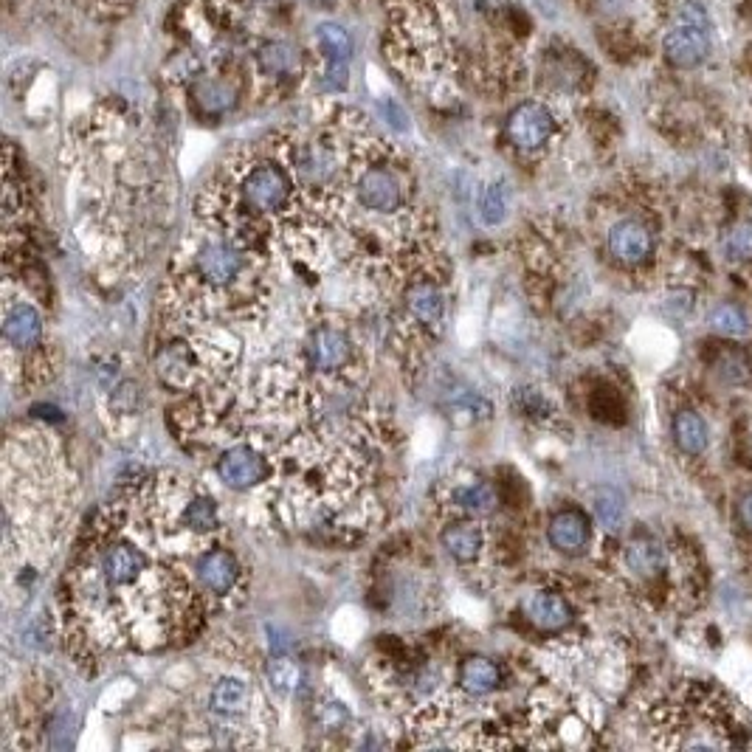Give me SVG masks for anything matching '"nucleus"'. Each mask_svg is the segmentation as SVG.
<instances>
[{"mask_svg": "<svg viewBox=\"0 0 752 752\" xmlns=\"http://www.w3.org/2000/svg\"><path fill=\"white\" fill-rule=\"evenodd\" d=\"M386 43H389V57L398 62L400 71L429 74L431 68H437L440 54H443V31L429 9L406 6L400 15L392 17Z\"/></svg>", "mask_w": 752, "mask_h": 752, "instance_id": "1", "label": "nucleus"}, {"mask_svg": "<svg viewBox=\"0 0 752 752\" xmlns=\"http://www.w3.org/2000/svg\"><path fill=\"white\" fill-rule=\"evenodd\" d=\"M251 254L229 234H209L192 254V279L203 293H234L248 288Z\"/></svg>", "mask_w": 752, "mask_h": 752, "instance_id": "2", "label": "nucleus"}, {"mask_svg": "<svg viewBox=\"0 0 752 752\" xmlns=\"http://www.w3.org/2000/svg\"><path fill=\"white\" fill-rule=\"evenodd\" d=\"M555 119L550 108H544L541 102H522L519 108L510 110L505 122L507 141L519 150V153H536L547 141L553 139Z\"/></svg>", "mask_w": 752, "mask_h": 752, "instance_id": "3", "label": "nucleus"}, {"mask_svg": "<svg viewBox=\"0 0 752 752\" xmlns=\"http://www.w3.org/2000/svg\"><path fill=\"white\" fill-rule=\"evenodd\" d=\"M217 476L231 491H248L271 479V462L254 446H234L220 454Z\"/></svg>", "mask_w": 752, "mask_h": 752, "instance_id": "4", "label": "nucleus"}, {"mask_svg": "<svg viewBox=\"0 0 752 752\" xmlns=\"http://www.w3.org/2000/svg\"><path fill=\"white\" fill-rule=\"evenodd\" d=\"M353 341L344 330L338 327H316L313 336H310V344H307V358H310V367L322 375H333V372H341V369L350 367L353 361Z\"/></svg>", "mask_w": 752, "mask_h": 752, "instance_id": "5", "label": "nucleus"}, {"mask_svg": "<svg viewBox=\"0 0 752 752\" xmlns=\"http://www.w3.org/2000/svg\"><path fill=\"white\" fill-rule=\"evenodd\" d=\"M609 254L626 268H640L654 254V237L640 220H620L609 231Z\"/></svg>", "mask_w": 752, "mask_h": 752, "instance_id": "6", "label": "nucleus"}, {"mask_svg": "<svg viewBox=\"0 0 752 752\" xmlns=\"http://www.w3.org/2000/svg\"><path fill=\"white\" fill-rule=\"evenodd\" d=\"M662 54L674 68H696L710 54V37L699 26H679L665 37Z\"/></svg>", "mask_w": 752, "mask_h": 752, "instance_id": "7", "label": "nucleus"}, {"mask_svg": "<svg viewBox=\"0 0 752 752\" xmlns=\"http://www.w3.org/2000/svg\"><path fill=\"white\" fill-rule=\"evenodd\" d=\"M3 338L15 350H34L43 341V316L29 302H17L3 316Z\"/></svg>", "mask_w": 752, "mask_h": 752, "instance_id": "8", "label": "nucleus"}, {"mask_svg": "<svg viewBox=\"0 0 752 752\" xmlns=\"http://www.w3.org/2000/svg\"><path fill=\"white\" fill-rule=\"evenodd\" d=\"M262 74L274 79H299L305 74V54L288 40H265L254 51Z\"/></svg>", "mask_w": 752, "mask_h": 752, "instance_id": "9", "label": "nucleus"}, {"mask_svg": "<svg viewBox=\"0 0 752 752\" xmlns=\"http://www.w3.org/2000/svg\"><path fill=\"white\" fill-rule=\"evenodd\" d=\"M237 578H240V564L229 550L215 547V550H209V553H203L198 558V581L206 592L229 595L234 584H237Z\"/></svg>", "mask_w": 752, "mask_h": 752, "instance_id": "10", "label": "nucleus"}, {"mask_svg": "<svg viewBox=\"0 0 752 752\" xmlns=\"http://www.w3.org/2000/svg\"><path fill=\"white\" fill-rule=\"evenodd\" d=\"M189 93H192V105H195L200 113H206V116H223V113L237 108V102H240L237 85L229 82L226 77H203V74H200V77L192 82Z\"/></svg>", "mask_w": 752, "mask_h": 752, "instance_id": "11", "label": "nucleus"}, {"mask_svg": "<svg viewBox=\"0 0 752 752\" xmlns=\"http://www.w3.org/2000/svg\"><path fill=\"white\" fill-rule=\"evenodd\" d=\"M406 310L415 322L426 324V327H437L443 322V310H446V299L443 291L434 279H412L406 285Z\"/></svg>", "mask_w": 752, "mask_h": 752, "instance_id": "12", "label": "nucleus"}, {"mask_svg": "<svg viewBox=\"0 0 752 752\" xmlns=\"http://www.w3.org/2000/svg\"><path fill=\"white\" fill-rule=\"evenodd\" d=\"M172 524L186 533V536H209L217 533L220 527V513H217V502L206 493H189L184 499V507L175 513Z\"/></svg>", "mask_w": 752, "mask_h": 752, "instance_id": "13", "label": "nucleus"}, {"mask_svg": "<svg viewBox=\"0 0 752 752\" xmlns=\"http://www.w3.org/2000/svg\"><path fill=\"white\" fill-rule=\"evenodd\" d=\"M195 369H198V353L186 341H172L155 358V372L161 375V381L178 389L195 378Z\"/></svg>", "mask_w": 752, "mask_h": 752, "instance_id": "14", "label": "nucleus"}, {"mask_svg": "<svg viewBox=\"0 0 752 752\" xmlns=\"http://www.w3.org/2000/svg\"><path fill=\"white\" fill-rule=\"evenodd\" d=\"M547 536L555 550L567 555H578L589 544V519L581 510H561L555 513L547 527Z\"/></svg>", "mask_w": 752, "mask_h": 752, "instance_id": "15", "label": "nucleus"}, {"mask_svg": "<svg viewBox=\"0 0 752 752\" xmlns=\"http://www.w3.org/2000/svg\"><path fill=\"white\" fill-rule=\"evenodd\" d=\"M527 620L541 631H561L572 623V606L555 592H536L524 603Z\"/></svg>", "mask_w": 752, "mask_h": 752, "instance_id": "16", "label": "nucleus"}, {"mask_svg": "<svg viewBox=\"0 0 752 752\" xmlns=\"http://www.w3.org/2000/svg\"><path fill=\"white\" fill-rule=\"evenodd\" d=\"M251 699H254L251 685H246L237 676H223L209 693V707H212L217 719H237V716L248 713Z\"/></svg>", "mask_w": 752, "mask_h": 752, "instance_id": "17", "label": "nucleus"}, {"mask_svg": "<svg viewBox=\"0 0 752 752\" xmlns=\"http://www.w3.org/2000/svg\"><path fill=\"white\" fill-rule=\"evenodd\" d=\"M457 685L468 696H485V693H493L499 685H502V671L499 665L488 657H468V660L460 665V676H457Z\"/></svg>", "mask_w": 752, "mask_h": 752, "instance_id": "18", "label": "nucleus"}, {"mask_svg": "<svg viewBox=\"0 0 752 752\" xmlns=\"http://www.w3.org/2000/svg\"><path fill=\"white\" fill-rule=\"evenodd\" d=\"M443 547H446V553L454 558V561H460V564H471L479 558L482 553V547H485V533H482V527L471 519V522H457L446 527V533H443Z\"/></svg>", "mask_w": 752, "mask_h": 752, "instance_id": "19", "label": "nucleus"}, {"mask_svg": "<svg viewBox=\"0 0 752 752\" xmlns=\"http://www.w3.org/2000/svg\"><path fill=\"white\" fill-rule=\"evenodd\" d=\"M674 437L676 446L682 448L685 454H702L710 443V431H707V423L702 417L696 415L693 409H682L676 412L674 417Z\"/></svg>", "mask_w": 752, "mask_h": 752, "instance_id": "20", "label": "nucleus"}, {"mask_svg": "<svg viewBox=\"0 0 752 752\" xmlns=\"http://www.w3.org/2000/svg\"><path fill=\"white\" fill-rule=\"evenodd\" d=\"M451 505L460 507L465 513H474V516H485L491 513L499 505V493L493 488L491 482H471V485H460L451 491Z\"/></svg>", "mask_w": 752, "mask_h": 752, "instance_id": "21", "label": "nucleus"}, {"mask_svg": "<svg viewBox=\"0 0 752 752\" xmlns=\"http://www.w3.org/2000/svg\"><path fill=\"white\" fill-rule=\"evenodd\" d=\"M316 40H319V48H322V54L327 60L347 62L353 57V37H350V31L344 29V26H338V23H322L316 29Z\"/></svg>", "mask_w": 752, "mask_h": 752, "instance_id": "22", "label": "nucleus"}, {"mask_svg": "<svg viewBox=\"0 0 752 752\" xmlns=\"http://www.w3.org/2000/svg\"><path fill=\"white\" fill-rule=\"evenodd\" d=\"M629 567L634 572H640V575H657L662 569V550L660 544L654 541V538H637V541H631L629 544Z\"/></svg>", "mask_w": 752, "mask_h": 752, "instance_id": "23", "label": "nucleus"}, {"mask_svg": "<svg viewBox=\"0 0 752 752\" xmlns=\"http://www.w3.org/2000/svg\"><path fill=\"white\" fill-rule=\"evenodd\" d=\"M507 206H510V192L505 184H491L482 198H479V217L485 226H499L507 217Z\"/></svg>", "mask_w": 752, "mask_h": 752, "instance_id": "24", "label": "nucleus"}, {"mask_svg": "<svg viewBox=\"0 0 752 752\" xmlns=\"http://www.w3.org/2000/svg\"><path fill=\"white\" fill-rule=\"evenodd\" d=\"M595 516L598 522L606 527V530H620V524L626 519V505H623V496L614 491V488H600L595 493Z\"/></svg>", "mask_w": 752, "mask_h": 752, "instance_id": "25", "label": "nucleus"}, {"mask_svg": "<svg viewBox=\"0 0 752 752\" xmlns=\"http://www.w3.org/2000/svg\"><path fill=\"white\" fill-rule=\"evenodd\" d=\"M710 327L719 333V336H730L738 338L744 336L747 330H750V324H747V316H744V310L736 305H719L713 313H710Z\"/></svg>", "mask_w": 752, "mask_h": 752, "instance_id": "26", "label": "nucleus"}, {"mask_svg": "<svg viewBox=\"0 0 752 752\" xmlns=\"http://www.w3.org/2000/svg\"><path fill=\"white\" fill-rule=\"evenodd\" d=\"M299 665L288 657H277V660L268 665V682L271 688L279 693H293L296 685H299Z\"/></svg>", "mask_w": 752, "mask_h": 752, "instance_id": "27", "label": "nucleus"}, {"mask_svg": "<svg viewBox=\"0 0 752 752\" xmlns=\"http://www.w3.org/2000/svg\"><path fill=\"white\" fill-rule=\"evenodd\" d=\"M722 248L727 257L733 260H747L752 254V223H736L733 229L724 234Z\"/></svg>", "mask_w": 752, "mask_h": 752, "instance_id": "28", "label": "nucleus"}, {"mask_svg": "<svg viewBox=\"0 0 752 752\" xmlns=\"http://www.w3.org/2000/svg\"><path fill=\"white\" fill-rule=\"evenodd\" d=\"M716 369H719L722 381H727V384H744V381H750L752 375V364L741 353L722 355Z\"/></svg>", "mask_w": 752, "mask_h": 752, "instance_id": "29", "label": "nucleus"}, {"mask_svg": "<svg viewBox=\"0 0 752 752\" xmlns=\"http://www.w3.org/2000/svg\"><path fill=\"white\" fill-rule=\"evenodd\" d=\"M316 722L322 724L327 733H338L350 724V710L341 705V702H324L316 713Z\"/></svg>", "mask_w": 752, "mask_h": 752, "instance_id": "30", "label": "nucleus"}, {"mask_svg": "<svg viewBox=\"0 0 752 752\" xmlns=\"http://www.w3.org/2000/svg\"><path fill=\"white\" fill-rule=\"evenodd\" d=\"M141 389L133 381H127L122 384L116 392H113V400H110V406H113V412H122V415H136V406H139V395Z\"/></svg>", "mask_w": 752, "mask_h": 752, "instance_id": "31", "label": "nucleus"}, {"mask_svg": "<svg viewBox=\"0 0 752 752\" xmlns=\"http://www.w3.org/2000/svg\"><path fill=\"white\" fill-rule=\"evenodd\" d=\"M350 82V71H347V62H333L327 60V68L322 74V85L327 91H344Z\"/></svg>", "mask_w": 752, "mask_h": 752, "instance_id": "32", "label": "nucleus"}, {"mask_svg": "<svg viewBox=\"0 0 752 752\" xmlns=\"http://www.w3.org/2000/svg\"><path fill=\"white\" fill-rule=\"evenodd\" d=\"M519 406H522V412H527L530 417H544L541 412H550V403L544 400L541 392H533V389H522L519 395Z\"/></svg>", "mask_w": 752, "mask_h": 752, "instance_id": "33", "label": "nucleus"}, {"mask_svg": "<svg viewBox=\"0 0 752 752\" xmlns=\"http://www.w3.org/2000/svg\"><path fill=\"white\" fill-rule=\"evenodd\" d=\"M79 6H88V9H96V12H116V6L122 3V0H74Z\"/></svg>", "mask_w": 752, "mask_h": 752, "instance_id": "34", "label": "nucleus"}, {"mask_svg": "<svg viewBox=\"0 0 752 752\" xmlns=\"http://www.w3.org/2000/svg\"><path fill=\"white\" fill-rule=\"evenodd\" d=\"M738 513H741V522L752 527V491L744 493V499H741V505H738Z\"/></svg>", "mask_w": 752, "mask_h": 752, "instance_id": "35", "label": "nucleus"}, {"mask_svg": "<svg viewBox=\"0 0 752 752\" xmlns=\"http://www.w3.org/2000/svg\"><path fill=\"white\" fill-rule=\"evenodd\" d=\"M384 108H386V116H389V122L395 124L398 130H403V127H406V116H400L398 105H395V102H386Z\"/></svg>", "mask_w": 752, "mask_h": 752, "instance_id": "36", "label": "nucleus"}, {"mask_svg": "<svg viewBox=\"0 0 752 752\" xmlns=\"http://www.w3.org/2000/svg\"><path fill=\"white\" fill-rule=\"evenodd\" d=\"M310 3H316V6H330L333 0H310Z\"/></svg>", "mask_w": 752, "mask_h": 752, "instance_id": "37", "label": "nucleus"}]
</instances>
